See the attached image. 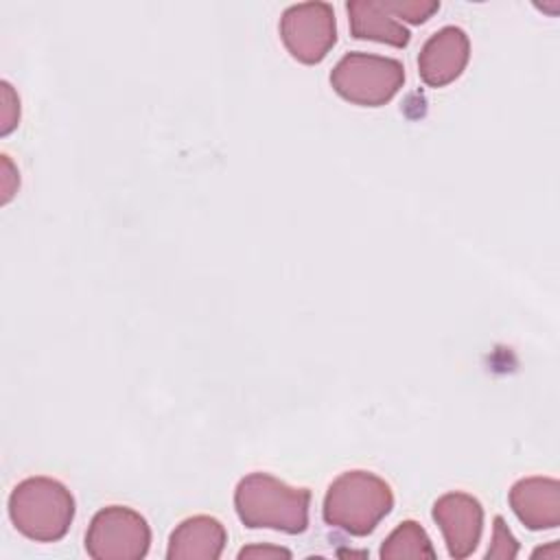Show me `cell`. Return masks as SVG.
I'll list each match as a JSON object with an SVG mask.
<instances>
[{
	"label": "cell",
	"mask_w": 560,
	"mask_h": 560,
	"mask_svg": "<svg viewBox=\"0 0 560 560\" xmlns=\"http://www.w3.org/2000/svg\"><path fill=\"white\" fill-rule=\"evenodd\" d=\"M234 508L245 527L302 534L308 527L311 492L269 472H249L234 490Z\"/></svg>",
	"instance_id": "6da1fadb"
},
{
	"label": "cell",
	"mask_w": 560,
	"mask_h": 560,
	"mask_svg": "<svg viewBox=\"0 0 560 560\" xmlns=\"http://www.w3.org/2000/svg\"><path fill=\"white\" fill-rule=\"evenodd\" d=\"M394 492L370 470H346L326 490L322 516L350 536H368L392 512Z\"/></svg>",
	"instance_id": "7a4b0ae2"
},
{
	"label": "cell",
	"mask_w": 560,
	"mask_h": 560,
	"mask_svg": "<svg viewBox=\"0 0 560 560\" xmlns=\"http://www.w3.org/2000/svg\"><path fill=\"white\" fill-rule=\"evenodd\" d=\"M9 518L22 536L57 542L74 521V497L59 479L26 477L9 494Z\"/></svg>",
	"instance_id": "3957f363"
},
{
	"label": "cell",
	"mask_w": 560,
	"mask_h": 560,
	"mask_svg": "<svg viewBox=\"0 0 560 560\" xmlns=\"http://www.w3.org/2000/svg\"><path fill=\"white\" fill-rule=\"evenodd\" d=\"M405 83V66L394 57L372 52H346L330 72L335 92L361 107L389 103Z\"/></svg>",
	"instance_id": "277c9868"
},
{
	"label": "cell",
	"mask_w": 560,
	"mask_h": 560,
	"mask_svg": "<svg viewBox=\"0 0 560 560\" xmlns=\"http://www.w3.org/2000/svg\"><path fill=\"white\" fill-rule=\"evenodd\" d=\"M151 527L127 505L101 508L85 532V551L94 560H140L149 553Z\"/></svg>",
	"instance_id": "5b68a950"
},
{
	"label": "cell",
	"mask_w": 560,
	"mask_h": 560,
	"mask_svg": "<svg viewBox=\"0 0 560 560\" xmlns=\"http://www.w3.org/2000/svg\"><path fill=\"white\" fill-rule=\"evenodd\" d=\"M280 37L300 63H319L337 42L335 11L328 2H298L280 18Z\"/></svg>",
	"instance_id": "8992f818"
},
{
	"label": "cell",
	"mask_w": 560,
	"mask_h": 560,
	"mask_svg": "<svg viewBox=\"0 0 560 560\" xmlns=\"http://www.w3.org/2000/svg\"><path fill=\"white\" fill-rule=\"evenodd\" d=\"M431 514L451 558L462 560L477 549L483 529V508L472 494L446 492L433 503Z\"/></svg>",
	"instance_id": "52a82bcc"
},
{
	"label": "cell",
	"mask_w": 560,
	"mask_h": 560,
	"mask_svg": "<svg viewBox=\"0 0 560 560\" xmlns=\"http://www.w3.org/2000/svg\"><path fill=\"white\" fill-rule=\"evenodd\" d=\"M470 59V39L459 26L438 28L420 48L418 74L429 88L453 83Z\"/></svg>",
	"instance_id": "ba28073f"
},
{
	"label": "cell",
	"mask_w": 560,
	"mask_h": 560,
	"mask_svg": "<svg viewBox=\"0 0 560 560\" xmlns=\"http://www.w3.org/2000/svg\"><path fill=\"white\" fill-rule=\"evenodd\" d=\"M510 508L532 532L560 525V483L553 477H523L510 488Z\"/></svg>",
	"instance_id": "9c48e42d"
},
{
	"label": "cell",
	"mask_w": 560,
	"mask_h": 560,
	"mask_svg": "<svg viewBox=\"0 0 560 560\" xmlns=\"http://www.w3.org/2000/svg\"><path fill=\"white\" fill-rule=\"evenodd\" d=\"M228 542L223 523L208 514L184 518L168 536V560H217Z\"/></svg>",
	"instance_id": "30bf717a"
},
{
	"label": "cell",
	"mask_w": 560,
	"mask_h": 560,
	"mask_svg": "<svg viewBox=\"0 0 560 560\" xmlns=\"http://www.w3.org/2000/svg\"><path fill=\"white\" fill-rule=\"evenodd\" d=\"M350 33L357 39H370L405 48L411 33L383 7L381 0H350L346 4Z\"/></svg>",
	"instance_id": "8fae6325"
},
{
	"label": "cell",
	"mask_w": 560,
	"mask_h": 560,
	"mask_svg": "<svg viewBox=\"0 0 560 560\" xmlns=\"http://www.w3.org/2000/svg\"><path fill=\"white\" fill-rule=\"evenodd\" d=\"M378 556L383 560L398 558H435L433 542L424 527L416 521H402L381 545Z\"/></svg>",
	"instance_id": "7c38bea8"
},
{
	"label": "cell",
	"mask_w": 560,
	"mask_h": 560,
	"mask_svg": "<svg viewBox=\"0 0 560 560\" xmlns=\"http://www.w3.org/2000/svg\"><path fill=\"white\" fill-rule=\"evenodd\" d=\"M381 2L394 18H402L411 24L427 22L440 9L438 0H381Z\"/></svg>",
	"instance_id": "4fadbf2b"
},
{
	"label": "cell",
	"mask_w": 560,
	"mask_h": 560,
	"mask_svg": "<svg viewBox=\"0 0 560 560\" xmlns=\"http://www.w3.org/2000/svg\"><path fill=\"white\" fill-rule=\"evenodd\" d=\"M518 553V542L508 529L505 521L501 516H494V529H492V542L486 551V558H514Z\"/></svg>",
	"instance_id": "5bb4252c"
},
{
	"label": "cell",
	"mask_w": 560,
	"mask_h": 560,
	"mask_svg": "<svg viewBox=\"0 0 560 560\" xmlns=\"http://www.w3.org/2000/svg\"><path fill=\"white\" fill-rule=\"evenodd\" d=\"M20 120V98L13 92L11 83L2 81V125H0V133L7 136L11 129H15Z\"/></svg>",
	"instance_id": "9a60e30c"
},
{
	"label": "cell",
	"mask_w": 560,
	"mask_h": 560,
	"mask_svg": "<svg viewBox=\"0 0 560 560\" xmlns=\"http://www.w3.org/2000/svg\"><path fill=\"white\" fill-rule=\"evenodd\" d=\"M293 553L284 547H273V545H252L243 547L238 551V558H291Z\"/></svg>",
	"instance_id": "2e32d148"
},
{
	"label": "cell",
	"mask_w": 560,
	"mask_h": 560,
	"mask_svg": "<svg viewBox=\"0 0 560 560\" xmlns=\"http://www.w3.org/2000/svg\"><path fill=\"white\" fill-rule=\"evenodd\" d=\"M2 173H4V182H2V203H7V201L11 199V195H13V188H11L9 182H11V179L20 182L18 173L13 171V164H11L9 155H2Z\"/></svg>",
	"instance_id": "e0dca14e"
},
{
	"label": "cell",
	"mask_w": 560,
	"mask_h": 560,
	"mask_svg": "<svg viewBox=\"0 0 560 560\" xmlns=\"http://www.w3.org/2000/svg\"><path fill=\"white\" fill-rule=\"evenodd\" d=\"M534 556H549V560H558V556H560V547H558V542H551L549 547H540V549H536L534 551Z\"/></svg>",
	"instance_id": "ac0fdd59"
}]
</instances>
